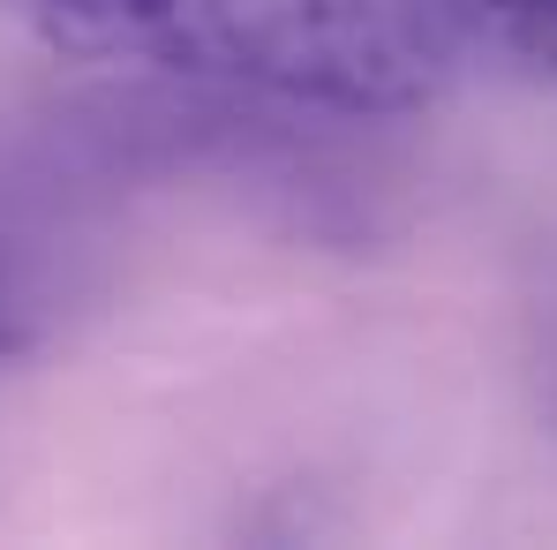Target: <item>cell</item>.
<instances>
[{"mask_svg":"<svg viewBox=\"0 0 557 550\" xmlns=\"http://www.w3.org/2000/svg\"><path fill=\"white\" fill-rule=\"evenodd\" d=\"M460 46V0H249L242 76L332 113H422Z\"/></svg>","mask_w":557,"mask_h":550,"instance_id":"6da1fadb","label":"cell"},{"mask_svg":"<svg viewBox=\"0 0 557 550\" xmlns=\"http://www.w3.org/2000/svg\"><path fill=\"white\" fill-rule=\"evenodd\" d=\"M46 53L76 69H182L242 76L249 61V0H30Z\"/></svg>","mask_w":557,"mask_h":550,"instance_id":"7a4b0ae2","label":"cell"},{"mask_svg":"<svg viewBox=\"0 0 557 550\" xmlns=\"http://www.w3.org/2000/svg\"><path fill=\"white\" fill-rule=\"evenodd\" d=\"M467 38H490L497 53L557 76V0H460Z\"/></svg>","mask_w":557,"mask_h":550,"instance_id":"3957f363","label":"cell"},{"mask_svg":"<svg viewBox=\"0 0 557 550\" xmlns=\"http://www.w3.org/2000/svg\"><path fill=\"white\" fill-rule=\"evenodd\" d=\"M30 347H38V317H30L23 286H15V265L0 257V363H15V355H30Z\"/></svg>","mask_w":557,"mask_h":550,"instance_id":"277c9868","label":"cell"}]
</instances>
